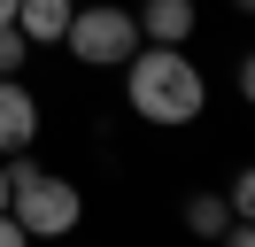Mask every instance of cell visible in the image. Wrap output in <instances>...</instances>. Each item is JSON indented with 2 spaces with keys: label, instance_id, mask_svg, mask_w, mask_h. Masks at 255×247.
<instances>
[{
  "label": "cell",
  "instance_id": "1",
  "mask_svg": "<svg viewBox=\"0 0 255 247\" xmlns=\"http://www.w3.org/2000/svg\"><path fill=\"white\" fill-rule=\"evenodd\" d=\"M124 101L139 124H162V131H178V124H193L209 108V77L193 70L186 46H139V54L124 62Z\"/></svg>",
  "mask_w": 255,
  "mask_h": 247
},
{
  "label": "cell",
  "instance_id": "2",
  "mask_svg": "<svg viewBox=\"0 0 255 247\" xmlns=\"http://www.w3.org/2000/svg\"><path fill=\"white\" fill-rule=\"evenodd\" d=\"M8 216H16L31 240H70L85 224V193L62 178V170H39L31 154L8 162Z\"/></svg>",
  "mask_w": 255,
  "mask_h": 247
},
{
  "label": "cell",
  "instance_id": "3",
  "mask_svg": "<svg viewBox=\"0 0 255 247\" xmlns=\"http://www.w3.org/2000/svg\"><path fill=\"white\" fill-rule=\"evenodd\" d=\"M62 46L85 62V70H124V62L139 54V23H131V8H101V0H78V15H70Z\"/></svg>",
  "mask_w": 255,
  "mask_h": 247
},
{
  "label": "cell",
  "instance_id": "4",
  "mask_svg": "<svg viewBox=\"0 0 255 247\" xmlns=\"http://www.w3.org/2000/svg\"><path fill=\"white\" fill-rule=\"evenodd\" d=\"M31 139H39V93L23 77H0V162L31 154Z\"/></svg>",
  "mask_w": 255,
  "mask_h": 247
},
{
  "label": "cell",
  "instance_id": "5",
  "mask_svg": "<svg viewBox=\"0 0 255 247\" xmlns=\"http://www.w3.org/2000/svg\"><path fill=\"white\" fill-rule=\"evenodd\" d=\"M131 23H139V46H186L201 8L193 0H147V8H131Z\"/></svg>",
  "mask_w": 255,
  "mask_h": 247
},
{
  "label": "cell",
  "instance_id": "6",
  "mask_svg": "<svg viewBox=\"0 0 255 247\" xmlns=\"http://www.w3.org/2000/svg\"><path fill=\"white\" fill-rule=\"evenodd\" d=\"M70 15H78V0H16V31L31 46H62Z\"/></svg>",
  "mask_w": 255,
  "mask_h": 247
},
{
  "label": "cell",
  "instance_id": "7",
  "mask_svg": "<svg viewBox=\"0 0 255 247\" xmlns=\"http://www.w3.org/2000/svg\"><path fill=\"white\" fill-rule=\"evenodd\" d=\"M224 224H240V216L224 209V193H186V232H193V240L217 247V232H224Z\"/></svg>",
  "mask_w": 255,
  "mask_h": 247
},
{
  "label": "cell",
  "instance_id": "8",
  "mask_svg": "<svg viewBox=\"0 0 255 247\" xmlns=\"http://www.w3.org/2000/svg\"><path fill=\"white\" fill-rule=\"evenodd\" d=\"M23 62H31V39L8 23V31H0V77H23Z\"/></svg>",
  "mask_w": 255,
  "mask_h": 247
},
{
  "label": "cell",
  "instance_id": "9",
  "mask_svg": "<svg viewBox=\"0 0 255 247\" xmlns=\"http://www.w3.org/2000/svg\"><path fill=\"white\" fill-rule=\"evenodd\" d=\"M224 209H232L240 224L255 216V178H248V170H232V185H224Z\"/></svg>",
  "mask_w": 255,
  "mask_h": 247
},
{
  "label": "cell",
  "instance_id": "10",
  "mask_svg": "<svg viewBox=\"0 0 255 247\" xmlns=\"http://www.w3.org/2000/svg\"><path fill=\"white\" fill-rule=\"evenodd\" d=\"M0 247H31V232H23V224H16L8 209H0Z\"/></svg>",
  "mask_w": 255,
  "mask_h": 247
},
{
  "label": "cell",
  "instance_id": "11",
  "mask_svg": "<svg viewBox=\"0 0 255 247\" xmlns=\"http://www.w3.org/2000/svg\"><path fill=\"white\" fill-rule=\"evenodd\" d=\"M217 247H255V232H248V224H224V232H217Z\"/></svg>",
  "mask_w": 255,
  "mask_h": 247
},
{
  "label": "cell",
  "instance_id": "12",
  "mask_svg": "<svg viewBox=\"0 0 255 247\" xmlns=\"http://www.w3.org/2000/svg\"><path fill=\"white\" fill-rule=\"evenodd\" d=\"M8 23H16V0H0V31H8Z\"/></svg>",
  "mask_w": 255,
  "mask_h": 247
},
{
  "label": "cell",
  "instance_id": "13",
  "mask_svg": "<svg viewBox=\"0 0 255 247\" xmlns=\"http://www.w3.org/2000/svg\"><path fill=\"white\" fill-rule=\"evenodd\" d=\"M0 209H8V162H0Z\"/></svg>",
  "mask_w": 255,
  "mask_h": 247
}]
</instances>
